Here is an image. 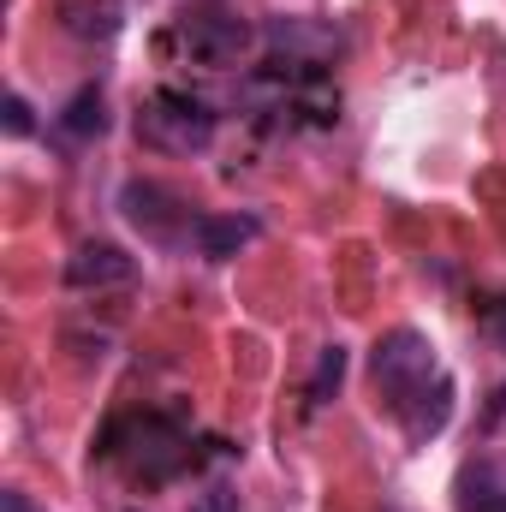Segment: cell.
<instances>
[{
	"mask_svg": "<svg viewBox=\"0 0 506 512\" xmlns=\"http://www.w3.org/2000/svg\"><path fill=\"white\" fill-rule=\"evenodd\" d=\"M370 376H376V393L387 399V411L393 417H405L429 387H441V358H435V346L417 334V328H393V334H381L376 352H370Z\"/></svg>",
	"mask_w": 506,
	"mask_h": 512,
	"instance_id": "obj_1",
	"label": "cell"
},
{
	"mask_svg": "<svg viewBox=\"0 0 506 512\" xmlns=\"http://www.w3.org/2000/svg\"><path fill=\"white\" fill-rule=\"evenodd\" d=\"M137 137L149 149L191 155V149H209L215 143V114H209V102H197L185 90H155L149 108L137 114Z\"/></svg>",
	"mask_w": 506,
	"mask_h": 512,
	"instance_id": "obj_2",
	"label": "cell"
},
{
	"mask_svg": "<svg viewBox=\"0 0 506 512\" xmlns=\"http://www.w3.org/2000/svg\"><path fill=\"white\" fill-rule=\"evenodd\" d=\"M256 30L245 18H233V12H191L185 24H179V48L197 60V66H209V72H227V66H239L245 54H251Z\"/></svg>",
	"mask_w": 506,
	"mask_h": 512,
	"instance_id": "obj_3",
	"label": "cell"
},
{
	"mask_svg": "<svg viewBox=\"0 0 506 512\" xmlns=\"http://www.w3.org/2000/svg\"><path fill=\"white\" fill-rule=\"evenodd\" d=\"M179 465H185V435H179L167 417H143V423H137V453H131V471H137L143 483H167Z\"/></svg>",
	"mask_w": 506,
	"mask_h": 512,
	"instance_id": "obj_4",
	"label": "cell"
},
{
	"mask_svg": "<svg viewBox=\"0 0 506 512\" xmlns=\"http://www.w3.org/2000/svg\"><path fill=\"white\" fill-rule=\"evenodd\" d=\"M120 209H126L131 227H143V239H155V245H173L179 239V227H173V209H185L173 191H161V185H149V179H131L126 191H120Z\"/></svg>",
	"mask_w": 506,
	"mask_h": 512,
	"instance_id": "obj_5",
	"label": "cell"
},
{
	"mask_svg": "<svg viewBox=\"0 0 506 512\" xmlns=\"http://www.w3.org/2000/svg\"><path fill=\"white\" fill-rule=\"evenodd\" d=\"M131 274H137V262H131L120 245H78L72 262H66V286H78V292H96V286H126Z\"/></svg>",
	"mask_w": 506,
	"mask_h": 512,
	"instance_id": "obj_6",
	"label": "cell"
},
{
	"mask_svg": "<svg viewBox=\"0 0 506 512\" xmlns=\"http://www.w3.org/2000/svg\"><path fill=\"white\" fill-rule=\"evenodd\" d=\"M256 233H262L256 215H197V233H191V239H197V251L203 256L221 262V256H239Z\"/></svg>",
	"mask_w": 506,
	"mask_h": 512,
	"instance_id": "obj_7",
	"label": "cell"
},
{
	"mask_svg": "<svg viewBox=\"0 0 506 512\" xmlns=\"http://www.w3.org/2000/svg\"><path fill=\"white\" fill-rule=\"evenodd\" d=\"M268 42L286 48V60H310L304 48H316V54H334V48H340L334 30H316V24H304V18H274V24H268Z\"/></svg>",
	"mask_w": 506,
	"mask_h": 512,
	"instance_id": "obj_8",
	"label": "cell"
},
{
	"mask_svg": "<svg viewBox=\"0 0 506 512\" xmlns=\"http://www.w3.org/2000/svg\"><path fill=\"white\" fill-rule=\"evenodd\" d=\"M60 126L72 131V137H102V131H108V102H102V90H78V96L66 102Z\"/></svg>",
	"mask_w": 506,
	"mask_h": 512,
	"instance_id": "obj_9",
	"label": "cell"
},
{
	"mask_svg": "<svg viewBox=\"0 0 506 512\" xmlns=\"http://www.w3.org/2000/svg\"><path fill=\"white\" fill-rule=\"evenodd\" d=\"M340 382H346V346H322V364H316V376H310V399L322 405Z\"/></svg>",
	"mask_w": 506,
	"mask_h": 512,
	"instance_id": "obj_10",
	"label": "cell"
},
{
	"mask_svg": "<svg viewBox=\"0 0 506 512\" xmlns=\"http://www.w3.org/2000/svg\"><path fill=\"white\" fill-rule=\"evenodd\" d=\"M459 512H506V489H495V483H465Z\"/></svg>",
	"mask_w": 506,
	"mask_h": 512,
	"instance_id": "obj_11",
	"label": "cell"
},
{
	"mask_svg": "<svg viewBox=\"0 0 506 512\" xmlns=\"http://www.w3.org/2000/svg\"><path fill=\"white\" fill-rule=\"evenodd\" d=\"M0 114H6V137H30V102L24 96H6Z\"/></svg>",
	"mask_w": 506,
	"mask_h": 512,
	"instance_id": "obj_12",
	"label": "cell"
},
{
	"mask_svg": "<svg viewBox=\"0 0 506 512\" xmlns=\"http://www.w3.org/2000/svg\"><path fill=\"white\" fill-rule=\"evenodd\" d=\"M191 512H239V495L233 489H209V495H197Z\"/></svg>",
	"mask_w": 506,
	"mask_h": 512,
	"instance_id": "obj_13",
	"label": "cell"
},
{
	"mask_svg": "<svg viewBox=\"0 0 506 512\" xmlns=\"http://www.w3.org/2000/svg\"><path fill=\"white\" fill-rule=\"evenodd\" d=\"M495 328H501V340H506V310H501V316H495Z\"/></svg>",
	"mask_w": 506,
	"mask_h": 512,
	"instance_id": "obj_14",
	"label": "cell"
}]
</instances>
